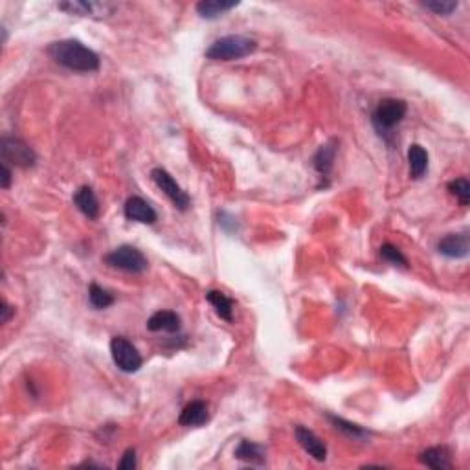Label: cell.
Returning a JSON list of instances; mask_svg holds the SVG:
<instances>
[{
    "mask_svg": "<svg viewBox=\"0 0 470 470\" xmlns=\"http://www.w3.org/2000/svg\"><path fill=\"white\" fill-rule=\"evenodd\" d=\"M48 56L52 57L57 65L65 66L72 72H90L99 70V56L85 46L80 41L74 39H65V41H57L48 46Z\"/></svg>",
    "mask_w": 470,
    "mask_h": 470,
    "instance_id": "6da1fadb",
    "label": "cell"
},
{
    "mask_svg": "<svg viewBox=\"0 0 470 470\" xmlns=\"http://www.w3.org/2000/svg\"><path fill=\"white\" fill-rule=\"evenodd\" d=\"M0 153H2V162L17 167H32L37 162V155L35 151L23 141L20 138H2L0 141Z\"/></svg>",
    "mask_w": 470,
    "mask_h": 470,
    "instance_id": "5b68a950",
    "label": "cell"
},
{
    "mask_svg": "<svg viewBox=\"0 0 470 470\" xmlns=\"http://www.w3.org/2000/svg\"><path fill=\"white\" fill-rule=\"evenodd\" d=\"M258 48L254 39L246 35H228L217 39L215 43L206 50V57L212 61H234L250 56Z\"/></svg>",
    "mask_w": 470,
    "mask_h": 470,
    "instance_id": "7a4b0ae2",
    "label": "cell"
},
{
    "mask_svg": "<svg viewBox=\"0 0 470 470\" xmlns=\"http://www.w3.org/2000/svg\"><path fill=\"white\" fill-rule=\"evenodd\" d=\"M235 457L246 461L250 465H265V448L245 439L239 443V447L235 448Z\"/></svg>",
    "mask_w": 470,
    "mask_h": 470,
    "instance_id": "d6986e66",
    "label": "cell"
},
{
    "mask_svg": "<svg viewBox=\"0 0 470 470\" xmlns=\"http://www.w3.org/2000/svg\"><path fill=\"white\" fill-rule=\"evenodd\" d=\"M210 414H208V406L203 400H193L186 408L180 412L179 424L180 426H203L208 423Z\"/></svg>",
    "mask_w": 470,
    "mask_h": 470,
    "instance_id": "4fadbf2b",
    "label": "cell"
},
{
    "mask_svg": "<svg viewBox=\"0 0 470 470\" xmlns=\"http://www.w3.org/2000/svg\"><path fill=\"white\" fill-rule=\"evenodd\" d=\"M206 300L212 303V307L215 309L217 315L221 316L222 320H234V301L226 296V294H222L221 291H210L206 294Z\"/></svg>",
    "mask_w": 470,
    "mask_h": 470,
    "instance_id": "ffe728a7",
    "label": "cell"
},
{
    "mask_svg": "<svg viewBox=\"0 0 470 470\" xmlns=\"http://www.w3.org/2000/svg\"><path fill=\"white\" fill-rule=\"evenodd\" d=\"M448 191H450L452 195H456V198L461 204H463V206H469L470 184L465 177H461V179H456V180H452V182H448Z\"/></svg>",
    "mask_w": 470,
    "mask_h": 470,
    "instance_id": "603a6c76",
    "label": "cell"
},
{
    "mask_svg": "<svg viewBox=\"0 0 470 470\" xmlns=\"http://www.w3.org/2000/svg\"><path fill=\"white\" fill-rule=\"evenodd\" d=\"M421 463L430 469L436 470H448L452 469V457H450V450L447 447H432L426 448L424 452H421V456H419Z\"/></svg>",
    "mask_w": 470,
    "mask_h": 470,
    "instance_id": "9a60e30c",
    "label": "cell"
},
{
    "mask_svg": "<svg viewBox=\"0 0 470 470\" xmlns=\"http://www.w3.org/2000/svg\"><path fill=\"white\" fill-rule=\"evenodd\" d=\"M0 310H2V318H0V322H2V324H8L11 316L15 315V309L10 305V303H8V301L2 300V309Z\"/></svg>",
    "mask_w": 470,
    "mask_h": 470,
    "instance_id": "4316f807",
    "label": "cell"
},
{
    "mask_svg": "<svg viewBox=\"0 0 470 470\" xmlns=\"http://www.w3.org/2000/svg\"><path fill=\"white\" fill-rule=\"evenodd\" d=\"M123 212H125V217H127L129 221L140 222V224H155L156 219H158V213H156L155 208L141 197L127 198Z\"/></svg>",
    "mask_w": 470,
    "mask_h": 470,
    "instance_id": "9c48e42d",
    "label": "cell"
},
{
    "mask_svg": "<svg viewBox=\"0 0 470 470\" xmlns=\"http://www.w3.org/2000/svg\"><path fill=\"white\" fill-rule=\"evenodd\" d=\"M147 329L153 333H179L180 331V316L173 310H158L147 320Z\"/></svg>",
    "mask_w": 470,
    "mask_h": 470,
    "instance_id": "7c38bea8",
    "label": "cell"
},
{
    "mask_svg": "<svg viewBox=\"0 0 470 470\" xmlns=\"http://www.w3.org/2000/svg\"><path fill=\"white\" fill-rule=\"evenodd\" d=\"M294 436H296L300 447L303 448L312 459L325 461V457H327V447H325V443L322 441L312 430H309V428L305 426H296L294 428Z\"/></svg>",
    "mask_w": 470,
    "mask_h": 470,
    "instance_id": "30bf717a",
    "label": "cell"
},
{
    "mask_svg": "<svg viewBox=\"0 0 470 470\" xmlns=\"http://www.w3.org/2000/svg\"><path fill=\"white\" fill-rule=\"evenodd\" d=\"M11 186V170L6 162H2V188L8 189Z\"/></svg>",
    "mask_w": 470,
    "mask_h": 470,
    "instance_id": "83f0119b",
    "label": "cell"
},
{
    "mask_svg": "<svg viewBox=\"0 0 470 470\" xmlns=\"http://www.w3.org/2000/svg\"><path fill=\"white\" fill-rule=\"evenodd\" d=\"M235 6H239V2H226V0H203L195 6L197 13L203 19H217L221 17L226 11L234 10Z\"/></svg>",
    "mask_w": 470,
    "mask_h": 470,
    "instance_id": "ac0fdd59",
    "label": "cell"
},
{
    "mask_svg": "<svg viewBox=\"0 0 470 470\" xmlns=\"http://www.w3.org/2000/svg\"><path fill=\"white\" fill-rule=\"evenodd\" d=\"M423 6L436 15H450L452 11L457 10L459 4L454 0H430V2H423Z\"/></svg>",
    "mask_w": 470,
    "mask_h": 470,
    "instance_id": "d4e9b609",
    "label": "cell"
},
{
    "mask_svg": "<svg viewBox=\"0 0 470 470\" xmlns=\"http://www.w3.org/2000/svg\"><path fill=\"white\" fill-rule=\"evenodd\" d=\"M329 421L334 424V428H336V430H340V432H343V433H348L349 438L364 439V438H367V436H369V433H367L362 426L348 423V421H343V419H340V417H334V415H329Z\"/></svg>",
    "mask_w": 470,
    "mask_h": 470,
    "instance_id": "7402d4cb",
    "label": "cell"
},
{
    "mask_svg": "<svg viewBox=\"0 0 470 470\" xmlns=\"http://www.w3.org/2000/svg\"><path fill=\"white\" fill-rule=\"evenodd\" d=\"M134 466H136V450H134V448H127V450L123 452L122 461L118 463V469L132 470Z\"/></svg>",
    "mask_w": 470,
    "mask_h": 470,
    "instance_id": "484cf974",
    "label": "cell"
},
{
    "mask_svg": "<svg viewBox=\"0 0 470 470\" xmlns=\"http://www.w3.org/2000/svg\"><path fill=\"white\" fill-rule=\"evenodd\" d=\"M408 162L412 179H423L428 171V153L424 151V147H421L419 144L409 146Z\"/></svg>",
    "mask_w": 470,
    "mask_h": 470,
    "instance_id": "e0dca14e",
    "label": "cell"
},
{
    "mask_svg": "<svg viewBox=\"0 0 470 470\" xmlns=\"http://www.w3.org/2000/svg\"><path fill=\"white\" fill-rule=\"evenodd\" d=\"M336 147H338L336 140H331L329 144L322 146L320 149H318V153L315 155V158H312L315 170L318 171L322 177H327V174L331 173V170H333L334 156H336Z\"/></svg>",
    "mask_w": 470,
    "mask_h": 470,
    "instance_id": "2e32d148",
    "label": "cell"
},
{
    "mask_svg": "<svg viewBox=\"0 0 470 470\" xmlns=\"http://www.w3.org/2000/svg\"><path fill=\"white\" fill-rule=\"evenodd\" d=\"M57 8L61 11H66L68 15H80V17H105L114 11L113 4L107 2H85V0H68V2H59Z\"/></svg>",
    "mask_w": 470,
    "mask_h": 470,
    "instance_id": "ba28073f",
    "label": "cell"
},
{
    "mask_svg": "<svg viewBox=\"0 0 470 470\" xmlns=\"http://www.w3.org/2000/svg\"><path fill=\"white\" fill-rule=\"evenodd\" d=\"M110 355L118 369H122L123 373H136L144 364L138 349L123 336H114L110 340Z\"/></svg>",
    "mask_w": 470,
    "mask_h": 470,
    "instance_id": "8992f818",
    "label": "cell"
},
{
    "mask_svg": "<svg viewBox=\"0 0 470 470\" xmlns=\"http://www.w3.org/2000/svg\"><path fill=\"white\" fill-rule=\"evenodd\" d=\"M408 105L402 99L397 98H386L381 103L376 105L375 113H373V123H375L376 131L381 134H388L393 127H397L406 116Z\"/></svg>",
    "mask_w": 470,
    "mask_h": 470,
    "instance_id": "3957f363",
    "label": "cell"
},
{
    "mask_svg": "<svg viewBox=\"0 0 470 470\" xmlns=\"http://www.w3.org/2000/svg\"><path fill=\"white\" fill-rule=\"evenodd\" d=\"M151 179H153V182L158 186L160 191H164L165 197L170 198L171 203L179 208L180 212H186V210H188L189 203H191L188 197V193L180 188L179 184H177V180H174L167 171L162 170V167H155V170L151 171Z\"/></svg>",
    "mask_w": 470,
    "mask_h": 470,
    "instance_id": "52a82bcc",
    "label": "cell"
},
{
    "mask_svg": "<svg viewBox=\"0 0 470 470\" xmlns=\"http://www.w3.org/2000/svg\"><path fill=\"white\" fill-rule=\"evenodd\" d=\"M439 254L450 259H463L469 255V237L466 234H448L438 243Z\"/></svg>",
    "mask_w": 470,
    "mask_h": 470,
    "instance_id": "8fae6325",
    "label": "cell"
},
{
    "mask_svg": "<svg viewBox=\"0 0 470 470\" xmlns=\"http://www.w3.org/2000/svg\"><path fill=\"white\" fill-rule=\"evenodd\" d=\"M381 255L382 259H386L388 263L391 265H399V267H408V259L405 258V254L397 248L395 245H391V243H386V245L381 246Z\"/></svg>",
    "mask_w": 470,
    "mask_h": 470,
    "instance_id": "cb8c5ba5",
    "label": "cell"
},
{
    "mask_svg": "<svg viewBox=\"0 0 470 470\" xmlns=\"http://www.w3.org/2000/svg\"><path fill=\"white\" fill-rule=\"evenodd\" d=\"M89 301L90 305L98 310H103L107 307H110L114 303V296L108 291H105L103 287H99L96 283H92L89 287Z\"/></svg>",
    "mask_w": 470,
    "mask_h": 470,
    "instance_id": "44dd1931",
    "label": "cell"
},
{
    "mask_svg": "<svg viewBox=\"0 0 470 470\" xmlns=\"http://www.w3.org/2000/svg\"><path fill=\"white\" fill-rule=\"evenodd\" d=\"M74 204L85 217H89V219H98L99 203L92 188H89V186H81L74 195Z\"/></svg>",
    "mask_w": 470,
    "mask_h": 470,
    "instance_id": "5bb4252c",
    "label": "cell"
},
{
    "mask_svg": "<svg viewBox=\"0 0 470 470\" xmlns=\"http://www.w3.org/2000/svg\"><path fill=\"white\" fill-rule=\"evenodd\" d=\"M105 263H107L108 267L131 274H141L149 268V261H147L146 255L131 245L118 246L110 254L105 255Z\"/></svg>",
    "mask_w": 470,
    "mask_h": 470,
    "instance_id": "277c9868",
    "label": "cell"
}]
</instances>
